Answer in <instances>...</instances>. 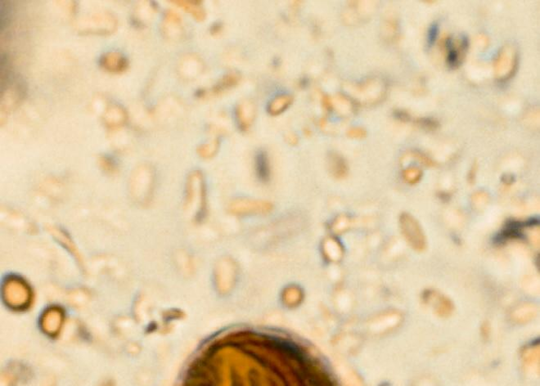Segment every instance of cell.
Returning a JSON list of instances; mask_svg holds the SVG:
<instances>
[{
    "instance_id": "obj_1",
    "label": "cell",
    "mask_w": 540,
    "mask_h": 386,
    "mask_svg": "<svg viewBox=\"0 0 540 386\" xmlns=\"http://www.w3.org/2000/svg\"><path fill=\"white\" fill-rule=\"evenodd\" d=\"M401 232L408 244L417 251L422 252L426 248V239L418 220L408 213L400 215Z\"/></svg>"
},
{
    "instance_id": "obj_2",
    "label": "cell",
    "mask_w": 540,
    "mask_h": 386,
    "mask_svg": "<svg viewBox=\"0 0 540 386\" xmlns=\"http://www.w3.org/2000/svg\"><path fill=\"white\" fill-rule=\"evenodd\" d=\"M322 251L324 256L328 261L338 262L343 257V247L340 244L339 241L333 238L328 237L324 241V244L322 245Z\"/></svg>"
},
{
    "instance_id": "obj_3",
    "label": "cell",
    "mask_w": 540,
    "mask_h": 386,
    "mask_svg": "<svg viewBox=\"0 0 540 386\" xmlns=\"http://www.w3.org/2000/svg\"><path fill=\"white\" fill-rule=\"evenodd\" d=\"M253 113H254V110L250 103L243 102L237 107V118L239 120L240 125L242 126L243 129H246L250 125L251 119H253Z\"/></svg>"
},
{
    "instance_id": "obj_4",
    "label": "cell",
    "mask_w": 540,
    "mask_h": 386,
    "mask_svg": "<svg viewBox=\"0 0 540 386\" xmlns=\"http://www.w3.org/2000/svg\"><path fill=\"white\" fill-rule=\"evenodd\" d=\"M291 96L289 95H282L276 97L270 105V112L272 114H279L283 112L290 104Z\"/></svg>"
},
{
    "instance_id": "obj_5",
    "label": "cell",
    "mask_w": 540,
    "mask_h": 386,
    "mask_svg": "<svg viewBox=\"0 0 540 386\" xmlns=\"http://www.w3.org/2000/svg\"><path fill=\"white\" fill-rule=\"evenodd\" d=\"M184 8H186L187 10L189 11L197 20H202L205 18V13L203 9L196 3H191V2H186V3H183Z\"/></svg>"
},
{
    "instance_id": "obj_6",
    "label": "cell",
    "mask_w": 540,
    "mask_h": 386,
    "mask_svg": "<svg viewBox=\"0 0 540 386\" xmlns=\"http://www.w3.org/2000/svg\"><path fill=\"white\" fill-rule=\"evenodd\" d=\"M331 171L336 177L344 176L346 172V166L341 158L334 157L331 161Z\"/></svg>"
},
{
    "instance_id": "obj_7",
    "label": "cell",
    "mask_w": 540,
    "mask_h": 386,
    "mask_svg": "<svg viewBox=\"0 0 540 386\" xmlns=\"http://www.w3.org/2000/svg\"><path fill=\"white\" fill-rule=\"evenodd\" d=\"M258 171L261 174L263 178H265L268 174V165L266 162V157L264 154L258 155L257 158Z\"/></svg>"
},
{
    "instance_id": "obj_8",
    "label": "cell",
    "mask_w": 540,
    "mask_h": 386,
    "mask_svg": "<svg viewBox=\"0 0 540 386\" xmlns=\"http://www.w3.org/2000/svg\"><path fill=\"white\" fill-rule=\"evenodd\" d=\"M448 48L449 49L448 54V63L453 66V65H455L457 61H458V53H457L456 50L453 48V46Z\"/></svg>"
},
{
    "instance_id": "obj_9",
    "label": "cell",
    "mask_w": 540,
    "mask_h": 386,
    "mask_svg": "<svg viewBox=\"0 0 540 386\" xmlns=\"http://www.w3.org/2000/svg\"><path fill=\"white\" fill-rule=\"evenodd\" d=\"M437 31H438V26L436 23H433L431 25V27L429 29L428 32V42L429 43H433L435 39H436V35H437Z\"/></svg>"
}]
</instances>
